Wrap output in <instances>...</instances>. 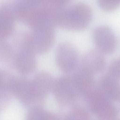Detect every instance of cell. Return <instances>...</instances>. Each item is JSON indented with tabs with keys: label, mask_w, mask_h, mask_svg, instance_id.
Listing matches in <instances>:
<instances>
[{
	"label": "cell",
	"mask_w": 120,
	"mask_h": 120,
	"mask_svg": "<svg viewBox=\"0 0 120 120\" xmlns=\"http://www.w3.org/2000/svg\"><path fill=\"white\" fill-rule=\"evenodd\" d=\"M27 118L29 120H57L58 116L45 110L41 105L32 107L27 112Z\"/></svg>",
	"instance_id": "cell-13"
},
{
	"label": "cell",
	"mask_w": 120,
	"mask_h": 120,
	"mask_svg": "<svg viewBox=\"0 0 120 120\" xmlns=\"http://www.w3.org/2000/svg\"><path fill=\"white\" fill-rule=\"evenodd\" d=\"M16 20L8 8L0 5V38L4 39L12 34L15 29Z\"/></svg>",
	"instance_id": "cell-11"
},
{
	"label": "cell",
	"mask_w": 120,
	"mask_h": 120,
	"mask_svg": "<svg viewBox=\"0 0 120 120\" xmlns=\"http://www.w3.org/2000/svg\"><path fill=\"white\" fill-rule=\"evenodd\" d=\"M92 17V11L88 5L78 3L60 10L57 14L56 24L65 29L80 31L89 26Z\"/></svg>",
	"instance_id": "cell-1"
},
{
	"label": "cell",
	"mask_w": 120,
	"mask_h": 120,
	"mask_svg": "<svg viewBox=\"0 0 120 120\" xmlns=\"http://www.w3.org/2000/svg\"><path fill=\"white\" fill-rule=\"evenodd\" d=\"M97 86L99 90L112 101L120 100V82L118 79L109 73L101 77Z\"/></svg>",
	"instance_id": "cell-10"
},
{
	"label": "cell",
	"mask_w": 120,
	"mask_h": 120,
	"mask_svg": "<svg viewBox=\"0 0 120 120\" xmlns=\"http://www.w3.org/2000/svg\"><path fill=\"white\" fill-rule=\"evenodd\" d=\"M54 80L49 73L41 72L37 73L31 81L35 102H42L52 91Z\"/></svg>",
	"instance_id": "cell-7"
},
{
	"label": "cell",
	"mask_w": 120,
	"mask_h": 120,
	"mask_svg": "<svg viewBox=\"0 0 120 120\" xmlns=\"http://www.w3.org/2000/svg\"><path fill=\"white\" fill-rule=\"evenodd\" d=\"M56 61L63 72L70 73L75 71L79 63V55L75 46L67 42L60 44L56 50Z\"/></svg>",
	"instance_id": "cell-5"
},
{
	"label": "cell",
	"mask_w": 120,
	"mask_h": 120,
	"mask_svg": "<svg viewBox=\"0 0 120 120\" xmlns=\"http://www.w3.org/2000/svg\"><path fill=\"white\" fill-rule=\"evenodd\" d=\"M52 91L56 100L62 106L73 105L79 95L72 76L68 75L60 77L55 81Z\"/></svg>",
	"instance_id": "cell-4"
},
{
	"label": "cell",
	"mask_w": 120,
	"mask_h": 120,
	"mask_svg": "<svg viewBox=\"0 0 120 120\" xmlns=\"http://www.w3.org/2000/svg\"><path fill=\"white\" fill-rule=\"evenodd\" d=\"M72 76L78 95L86 99L96 89L94 75L79 67Z\"/></svg>",
	"instance_id": "cell-8"
},
{
	"label": "cell",
	"mask_w": 120,
	"mask_h": 120,
	"mask_svg": "<svg viewBox=\"0 0 120 120\" xmlns=\"http://www.w3.org/2000/svg\"><path fill=\"white\" fill-rule=\"evenodd\" d=\"M103 54L97 49L88 51L82 58L79 67L94 75L101 72L105 65Z\"/></svg>",
	"instance_id": "cell-9"
},
{
	"label": "cell",
	"mask_w": 120,
	"mask_h": 120,
	"mask_svg": "<svg viewBox=\"0 0 120 120\" xmlns=\"http://www.w3.org/2000/svg\"><path fill=\"white\" fill-rule=\"evenodd\" d=\"M35 55L22 50L17 61V66L20 72L25 74L33 72L37 67V62Z\"/></svg>",
	"instance_id": "cell-12"
},
{
	"label": "cell",
	"mask_w": 120,
	"mask_h": 120,
	"mask_svg": "<svg viewBox=\"0 0 120 120\" xmlns=\"http://www.w3.org/2000/svg\"></svg>",
	"instance_id": "cell-18"
},
{
	"label": "cell",
	"mask_w": 120,
	"mask_h": 120,
	"mask_svg": "<svg viewBox=\"0 0 120 120\" xmlns=\"http://www.w3.org/2000/svg\"><path fill=\"white\" fill-rule=\"evenodd\" d=\"M101 8L106 11H111L120 5V0H98Z\"/></svg>",
	"instance_id": "cell-16"
},
{
	"label": "cell",
	"mask_w": 120,
	"mask_h": 120,
	"mask_svg": "<svg viewBox=\"0 0 120 120\" xmlns=\"http://www.w3.org/2000/svg\"><path fill=\"white\" fill-rule=\"evenodd\" d=\"M66 117L68 120H88L90 115L88 110L83 106L76 105L74 106Z\"/></svg>",
	"instance_id": "cell-15"
},
{
	"label": "cell",
	"mask_w": 120,
	"mask_h": 120,
	"mask_svg": "<svg viewBox=\"0 0 120 120\" xmlns=\"http://www.w3.org/2000/svg\"><path fill=\"white\" fill-rule=\"evenodd\" d=\"M93 35L97 50L103 54H110L115 51L117 48V39L109 27L106 25L97 27L94 30Z\"/></svg>",
	"instance_id": "cell-6"
},
{
	"label": "cell",
	"mask_w": 120,
	"mask_h": 120,
	"mask_svg": "<svg viewBox=\"0 0 120 120\" xmlns=\"http://www.w3.org/2000/svg\"><path fill=\"white\" fill-rule=\"evenodd\" d=\"M55 41L54 29L32 30L22 32L20 44L23 50L36 55L46 53L52 47Z\"/></svg>",
	"instance_id": "cell-2"
},
{
	"label": "cell",
	"mask_w": 120,
	"mask_h": 120,
	"mask_svg": "<svg viewBox=\"0 0 120 120\" xmlns=\"http://www.w3.org/2000/svg\"><path fill=\"white\" fill-rule=\"evenodd\" d=\"M90 111L99 119L110 120L117 117L118 111L112 101L108 98L98 88L87 99Z\"/></svg>",
	"instance_id": "cell-3"
},
{
	"label": "cell",
	"mask_w": 120,
	"mask_h": 120,
	"mask_svg": "<svg viewBox=\"0 0 120 120\" xmlns=\"http://www.w3.org/2000/svg\"><path fill=\"white\" fill-rule=\"evenodd\" d=\"M108 73L118 79H120V58L115 60L111 64Z\"/></svg>",
	"instance_id": "cell-17"
},
{
	"label": "cell",
	"mask_w": 120,
	"mask_h": 120,
	"mask_svg": "<svg viewBox=\"0 0 120 120\" xmlns=\"http://www.w3.org/2000/svg\"><path fill=\"white\" fill-rule=\"evenodd\" d=\"M37 8L59 10L71 0H26Z\"/></svg>",
	"instance_id": "cell-14"
}]
</instances>
